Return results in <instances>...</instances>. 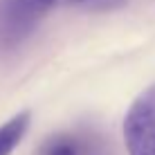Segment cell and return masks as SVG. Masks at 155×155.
I'll return each instance as SVG.
<instances>
[{
    "instance_id": "4",
    "label": "cell",
    "mask_w": 155,
    "mask_h": 155,
    "mask_svg": "<svg viewBox=\"0 0 155 155\" xmlns=\"http://www.w3.org/2000/svg\"><path fill=\"white\" fill-rule=\"evenodd\" d=\"M41 155H81V151H79L77 137L58 135V137H52V140L43 146Z\"/></svg>"
},
{
    "instance_id": "3",
    "label": "cell",
    "mask_w": 155,
    "mask_h": 155,
    "mask_svg": "<svg viewBox=\"0 0 155 155\" xmlns=\"http://www.w3.org/2000/svg\"><path fill=\"white\" fill-rule=\"evenodd\" d=\"M29 124H31V113L29 110H20L12 119L0 124V155H12L16 151V146L27 135Z\"/></svg>"
},
{
    "instance_id": "5",
    "label": "cell",
    "mask_w": 155,
    "mask_h": 155,
    "mask_svg": "<svg viewBox=\"0 0 155 155\" xmlns=\"http://www.w3.org/2000/svg\"><path fill=\"white\" fill-rule=\"evenodd\" d=\"M63 5H74V7H97V9H113L121 0H61Z\"/></svg>"
},
{
    "instance_id": "1",
    "label": "cell",
    "mask_w": 155,
    "mask_h": 155,
    "mask_svg": "<svg viewBox=\"0 0 155 155\" xmlns=\"http://www.w3.org/2000/svg\"><path fill=\"white\" fill-rule=\"evenodd\" d=\"M61 0H0V52L18 50Z\"/></svg>"
},
{
    "instance_id": "2",
    "label": "cell",
    "mask_w": 155,
    "mask_h": 155,
    "mask_svg": "<svg viewBox=\"0 0 155 155\" xmlns=\"http://www.w3.org/2000/svg\"><path fill=\"white\" fill-rule=\"evenodd\" d=\"M121 133L128 155H155V83L133 99Z\"/></svg>"
}]
</instances>
